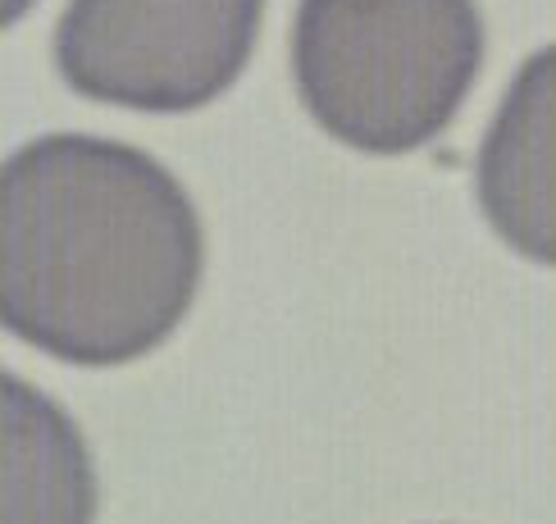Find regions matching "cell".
<instances>
[{
  "label": "cell",
  "instance_id": "obj_1",
  "mask_svg": "<svg viewBox=\"0 0 556 524\" xmlns=\"http://www.w3.org/2000/svg\"><path fill=\"white\" fill-rule=\"evenodd\" d=\"M201 219L147 151L51 132L0 169V315L68 365H128L188 315Z\"/></svg>",
  "mask_w": 556,
  "mask_h": 524
},
{
  "label": "cell",
  "instance_id": "obj_2",
  "mask_svg": "<svg viewBox=\"0 0 556 524\" xmlns=\"http://www.w3.org/2000/svg\"><path fill=\"white\" fill-rule=\"evenodd\" d=\"M483 64L475 0H301L292 74L338 142L402 155L452 124Z\"/></svg>",
  "mask_w": 556,
  "mask_h": 524
},
{
  "label": "cell",
  "instance_id": "obj_3",
  "mask_svg": "<svg viewBox=\"0 0 556 524\" xmlns=\"http://www.w3.org/2000/svg\"><path fill=\"white\" fill-rule=\"evenodd\" d=\"M261 18L265 0H68L55 64L91 101L182 114L238 82Z\"/></svg>",
  "mask_w": 556,
  "mask_h": 524
},
{
  "label": "cell",
  "instance_id": "obj_4",
  "mask_svg": "<svg viewBox=\"0 0 556 524\" xmlns=\"http://www.w3.org/2000/svg\"><path fill=\"white\" fill-rule=\"evenodd\" d=\"M479 205L525 260L556 265V46L529 55L479 146Z\"/></svg>",
  "mask_w": 556,
  "mask_h": 524
},
{
  "label": "cell",
  "instance_id": "obj_5",
  "mask_svg": "<svg viewBox=\"0 0 556 524\" xmlns=\"http://www.w3.org/2000/svg\"><path fill=\"white\" fill-rule=\"evenodd\" d=\"M97 478L87 447L51 397L5 379V524H91Z\"/></svg>",
  "mask_w": 556,
  "mask_h": 524
},
{
  "label": "cell",
  "instance_id": "obj_6",
  "mask_svg": "<svg viewBox=\"0 0 556 524\" xmlns=\"http://www.w3.org/2000/svg\"><path fill=\"white\" fill-rule=\"evenodd\" d=\"M23 5H28V0H10V5H5V18H10V23H14V18H18V14H23Z\"/></svg>",
  "mask_w": 556,
  "mask_h": 524
}]
</instances>
